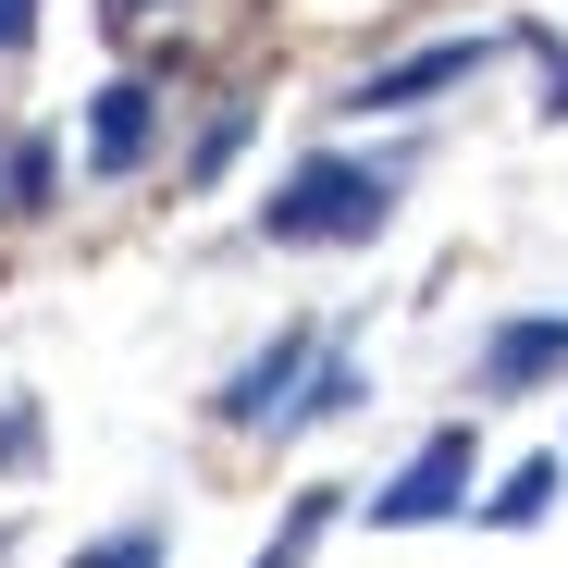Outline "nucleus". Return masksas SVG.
Listing matches in <instances>:
<instances>
[{"label": "nucleus", "mask_w": 568, "mask_h": 568, "mask_svg": "<svg viewBox=\"0 0 568 568\" xmlns=\"http://www.w3.org/2000/svg\"><path fill=\"white\" fill-rule=\"evenodd\" d=\"M396 211V173H371V161H310V173H284L272 199H260V235L272 247H371Z\"/></svg>", "instance_id": "nucleus-1"}, {"label": "nucleus", "mask_w": 568, "mask_h": 568, "mask_svg": "<svg viewBox=\"0 0 568 568\" xmlns=\"http://www.w3.org/2000/svg\"><path fill=\"white\" fill-rule=\"evenodd\" d=\"M457 495H469V420H445V433L396 469V483L371 495V519H384V531H420V519H445Z\"/></svg>", "instance_id": "nucleus-2"}, {"label": "nucleus", "mask_w": 568, "mask_h": 568, "mask_svg": "<svg viewBox=\"0 0 568 568\" xmlns=\"http://www.w3.org/2000/svg\"><path fill=\"white\" fill-rule=\"evenodd\" d=\"M483 50H495V38H433V50L384 62V74H371L346 112H420V100H445V87H469V74H483Z\"/></svg>", "instance_id": "nucleus-3"}, {"label": "nucleus", "mask_w": 568, "mask_h": 568, "mask_svg": "<svg viewBox=\"0 0 568 568\" xmlns=\"http://www.w3.org/2000/svg\"><path fill=\"white\" fill-rule=\"evenodd\" d=\"M544 371H568V310H544V322H507V334L483 346V384H495V396L544 384Z\"/></svg>", "instance_id": "nucleus-4"}, {"label": "nucleus", "mask_w": 568, "mask_h": 568, "mask_svg": "<svg viewBox=\"0 0 568 568\" xmlns=\"http://www.w3.org/2000/svg\"><path fill=\"white\" fill-rule=\"evenodd\" d=\"M149 124H161V112H149L136 74L100 87V112H87V161H100V173H136V161H149Z\"/></svg>", "instance_id": "nucleus-5"}, {"label": "nucleus", "mask_w": 568, "mask_h": 568, "mask_svg": "<svg viewBox=\"0 0 568 568\" xmlns=\"http://www.w3.org/2000/svg\"><path fill=\"white\" fill-rule=\"evenodd\" d=\"M297 371H310V334H272V358H247L223 384V420H284V408H297V396H284Z\"/></svg>", "instance_id": "nucleus-6"}, {"label": "nucleus", "mask_w": 568, "mask_h": 568, "mask_svg": "<svg viewBox=\"0 0 568 568\" xmlns=\"http://www.w3.org/2000/svg\"><path fill=\"white\" fill-rule=\"evenodd\" d=\"M544 495H556V457L507 469V495H495V531H531V519H544Z\"/></svg>", "instance_id": "nucleus-7"}, {"label": "nucleus", "mask_w": 568, "mask_h": 568, "mask_svg": "<svg viewBox=\"0 0 568 568\" xmlns=\"http://www.w3.org/2000/svg\"><path fill=\"white\" fill-rule=\"evenodd\" d=\"M0 199H13V211H50V149H38V136L0 161Z\"/></svg>", "instance_id": "nucleus-8"}, {"label": "nucleus", "mask_w": 568, "mask_h": 568, "mask_svg": "<svg viewBox=\"0 0 568 568\" xmlns=\"http://www.w3.org/2000/svg\"><path fill=\"white\" fill-rule=\"evenodd\" d=\"M346 408H358V371H346V358H322V384L284 408V420H346Z\"/></svg>", "instance_id": "nucleus-9"}, {"label": "nucleus", "mask_w": 568, "mask_h": 568, "mask_svg": "<svg viewBox=\"0 0 568 568\" xmlns=\"http://www.w3.org/2000/svg\"><path fill=\"white\" fill-rule=\"evenodd\" d=\"M322 519H334V495H297V519H284V544H272V556H260V568H297V556H310V544H322Z\"/></svg>", "instance_id": "nucleus-10"}, {"label": "nucleus", "mask_w": 568, "mask_h": 568, "mask_svg": "<svg viewBox=\"0 0 568 568\" xmlns=\"http://www.w3.org/2000/svg\"><path fill=\"white\" fill-rule=\"evenodd\" d=\"M74 568H161V531H112L100 556H74Z\"/></svg>", "instance_id": "nucleus-11"}, {"label": "nucleus", "mask_w": 568, "mask_h": 568, "mask_svg": "<svg viewBox=\"0 0 568 568\" xmlns=\"http://www.w3.org/2000/svg\"><path fill=\"white\" fill-rule=\"evenodd\" d=\"M0 50H26V0H0Z\"/></svg>", "instance_id": "nucleus-12"}, {"label": "nucleus", "mask_w": 568, "mask_h": 568, "mask_svg": "<svg viewBox=\"0 0 568 568\" xmlns=\"http://www.w3.org/2000/svg\"><path fill=\"white\" fill-rule=\"evenodd\" d=\"M112 13H161V0H112Z\"/></svg>", "instance_id": "nucleus-13"}]
</instances>
